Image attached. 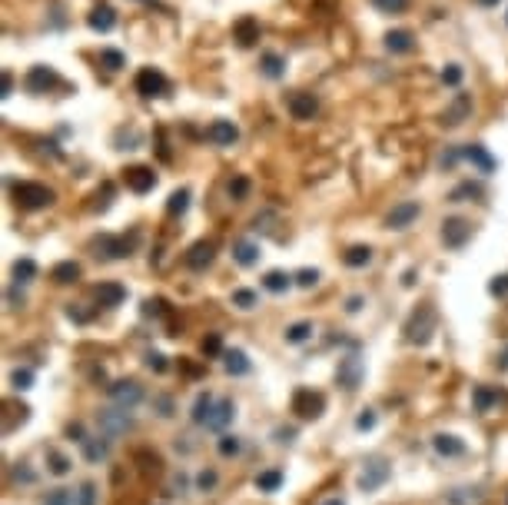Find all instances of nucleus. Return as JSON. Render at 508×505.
I'll return each mask as SVG.
<instances>
[{
    "mask_svg": "<svg viewBox=\"0 0 508 505\" xmlns=\"http://www.w3.org/2000/svg\"><path fill=\"white\" fill-rule=\"evenodd\" d=\"M435 323H439V316H435L432 306H419V309L412 313V319L406 323V336H409V342H419V346H425V342L432 339Z\"/></svg>",
    "mask_w": 508,
    "mask_h": 505,
    "instance_id": "1",
    "label": "nucleus"
},
{
    "mask_svg": "<svg viewBox=\"0 0 508 505\" xmlns=\"http://www.w3.org/2000/svg\"><path fill=\"white\" fill-rule=\"evenodd\" d=\"M13 200L24 210H43L53 203V189L43 183H13Z\"/></svg>",
    "mask_w": 508,
    "mask_h": 505,
    "instance_id": "2",
    "label": "nucleus"
},
{
    "mask_svg": "<svg viewBox=\"0 0 508 505\" xmlns=\"http://www.w3.org/2000/svg\"><path fill=\"white\" fill-rule=\"evenodd\" d=\"M326 409V396L316 389H296L292 392V412L299 419H319Z\"/></svg>",
    "mask_w": 508,
    "mask_h": 505,
    "instance_id": "3",
    "label": "nucleus"
},
{
    "mask_svg": "<svg viewBox=\"0 0 508 505\" xmlns=\"http://www.w3.org/2000/svg\"><path fill=\"white\" fill-rule=\"evenodd\" d=\"M166 90H170V83H166L163 70H156V67H143L140 74H137V93L146 97V100H153V97H166Z\"/></svg>",
    "mask_w": 508,
    "mask_h": 505,
    "instance_id": "4",
    "label": "nucleus"
},
{
    "mask_svg": "<svg viewBox=\"0 0 508 505\" xmlns=\"http://www.w3.org/2000/svg\"><path fill=\"white\" fill-rule=\"evenodd\" d=\"M472 240V223L462 220V216H448L442 220V243L448 250H462L465 243Z\"/></svg>",
    "mask_w": 508,
    "mask_h": 505,
    "instance_id": "5",
    "label": "nucleus"
},
{
    "mask_svg": "<svg viewBox=\"0 0 508 505\" xmlns=\"http://www.w3.org/2000/svg\"><path fill=\"white\" fill-rule=\"evenodd\" d=\"M110 399H114V405H120V409H133V405L143 403V386L137 382V379H120V382H114L110 386Z\"/></svg>",
    "mask_w": 508,
    "mask_h": 505,
    "instance_id": "6",
    "label": "nucleus"
},
{
    "mask_svg": "<svg viewBox=\"0 0 508 505\" xmlns=\"http://www.w3.org/2000/svg\"><path fill=\"white\" fill-rule=\"evenodd\" d=\"M422 216V206L416 200H402L395 203L392 210L385 213V229H409L416 220Z\"/></svg>",
    "mask_w": 508,
    "mask_h": 505,
    "instance_id": "7",
    "label": "nucleus"
},
{
    "mask_svg": "<svg viewBox=\"0 0 508 505\" xmlns=\"http://www.w3.org/2000/svg\"><path fill=\"white\" fill-rule=\"evenodd\" d=\"M57 83H60V74H57L53 67H43V63L30 67L27 76H24V87L30 90V93H50Z\"/></svg>",
    "mask_w": 508,
    "mask_h": 505,
    "instance_id": "8",
    "label": "nucleus"
},
{
    "mask_svg": "<svg viewBox=\"0 0 508 505\" xmlns=\"http://www.w3.org/2000/svg\"><path fill=\"white\" fill-rule=\"evenodd\" d=\"M389 482V462H382V459H372L362 472H359V489L362 492H376Z\"/></svg>",
    "mask_w": 508,
    "mask_h": 505,
    "instance_id": "9",
    "label": "nucleus"
},
{
    "mask_svg": "<svg viewBox=\"0 0 508 505\" xmlns=\"http://www.w3.org/2000/svg\"><path fill=\"white\" fill-rule=\"evenodd\" d=\"M286 107H289V114L296 120H313L319 114V97L316 93H306V90H296V93H289Z\"/></svg>",
    "mask_w": 508,
    "mask_h": 505,
    "instance_id": "10",
    "label": "nucleus"
},
{
    "mask_svg": "<svg viewBox=\"0 0 508 505\" xmlns=\"http://www.w3.org/2000/svg\"><path fill=\"white\" fill-rule=\"evenodd\" d=\"M472 93H455L452 97V103L445 107V114H442V126H458V123H465L472 116Z\"/></svg>",
    "mask_w": 508,
    "mask_h": 505,
    "instance_id": "11",
    "label": "nucleus"
},
{
    "mask_svg": "<svg viewBox=\"0 0 508 505\" xmlns=\"http://www.w3.org/2000/svg\"><path fill=\"white\" fill-rule=\"evenodd\" d=\"M336 379H339V386L345 392L359 389V382H362V359L359 356H345L343 363H339V369H336Z\"/></svg>",
    "mask_w": 508,
    "mask_h": 505,
    "instance_id": "12",
    "label": "nucleus"
},
{
    "mask_svg": "<svg viewBox=\"0 0 508 505\" xmlns=\"http://www.w3.org/2000/svg\"><path fill=\"white\" fill-rule=\"evenodd\" d=\"M100 429L107 439H114V436H120V432L130 429V416L127 409H120V405H114V409H103L100 412Z\"/></svg>",
    "mask_w": 508,
    "mask_h": 505,
    "instance_id": "13",
    "label": "nucleus"
},
{
    "mask_svg": "<svg viewBox=\"0 0 508 505\" xmlns=\"http://www.w3.org/2000/svg\"><path fill=\"white\" fill-rule=\"evenodd\" d=\"M213 260H217V243H213V240H200V243H193L190 250H186V266H190V269H196V273H200V269H206Z\"/></svg>",
    "mask_w": 508,
    "mask_h": 505,
    "instance_id": "14",
    "label": "nucleus"
},
{
    "mask_svg": "<svg viewBox=\"0 0 508 505\" xmlns=\"http://www.w3.org/2000/svg\"><path fill=\"white\" fill-rule=\"evenodd\" d=\"M123 180H127V187L133 189V193H150V189L156 187V173H153L150 166H127Z\"/></svg>",
    "mask_w": 508,
    "mask_h": 505,
    "instance_id": "15",
    "label": "nucleus"
},
{
    "mask_svg": "<svg viewBox=\"0 0 508 505\" xmlns=\"http://www.w3.org/2000/svg\"><path fill=\"white\" fill-rule=\"evenodd\" d=\"M206 137H210V143H217V147H233L240 140V130H236L233 120H213L210 130H206Z\"/></svg>",
    "mask_w": 508,
    "mask_h": 505,
    "instance_id": "16",
    "label": "nucleus"
},
{
    "mask_svg": "<svg viewBox=\"0 0 508 505\" xmlns=\"http://www.w3.org/2000/svg\"><path fill=\"white\" fill-rule=\"evenodd\" d=\"M233 40L240 43L242 50L253 47L256 40H259V20H256V17H240V20L233 24Z\"/></svg>",
    "mask_w": 508,
    "mask_h": 505,
    "instance_id": "17",
    "label": "nucleus"
},
{
    "mask_svg": "<svg viewBox=\"0 0 508 505\" xmlns=\"http://www.w3.org/2000/svg\"><path fill=\"white\" fill-rule=\"evenodd\" d=\"M462 156H465L472 166H479V173H492V170H495V156L485 150L482 143H465V147H462Z\"/></svg>",
    "mask_w": 508,
    "mask_h": 505,
    "instance_id": "18",
    "label": "nucleus"
},
{
    "mask_svg": "<svg viewBox=\"0 0 508 505\" xmlns=\"http://www.w3.org/2000/svg\"><path fill=\"white\" fill-rule=\"evenodd\" d=\"M87 24H90V30H97V34H110V30L116 27V11L110 7V4H100V7L90 11Z\"/></svg>",
    "mask_w": 508,
    "mask_h": 505,
    "instance_id": "19",
    "label": "nucleus"
},
{
    "mask_svg": "<svg viewBox=\"0 0 508 505\" xmlns=\"http://www.w3.org/2000/svg\"><path fill=\"white\" fill-rule=\"evenodd\" d=\"M432 449L442 459H455V455H465V442L458 439V436H452V432H439L432 439Z\"/></svg>",
    "mask_w": 508,
    "mask_h": 505,
    "instance_id": "20",
    "label": "nucleus"
},
{
    "mask_svg": "<svg viewBox=\"0 0 508 505\" xmlns=\"http://www.w3.org/2000/svg\"><path fill=\"white\" fill-rule=\"evenodd\" d=\"M385 50L389 53H412L416 50V34H412V30H389V34H385Z\"/></svg>",
    "mask_w": 508,
    "mask_h": 505,
    "instance_id": "21",
    "label": "nucleus"
},
{
    "mask_svg": "<svg viewBox=\"0 0 508 505\" xmlns=\"http://www.w3.org/2000/svg\"><path fill=\"white\" fill-rule=\"evenodd\" d=\"M123 299H127V290H123L120 283H100V286H97V303L107 306V309L120 306Z\"/></svg>",
    "mask_w": 508,
    "mask_h": 505,
    "instance_id": "22",
    "label": "nucleus"
},
{
    "mask_svg": "<svg viewBox=\"0 0 508 505\" xmlns=\"http://www.w3.org/2000/svg\"><path fill=\"white\" fill-rule=\"evenodd\" d=\"M259 74L269 76V80H282V76H286V60H282L280 53L266 50L259 57Z\"/></svg>",
    "mask_w": 508,
    "mask_h": 505,
    "instance_id": "23",
    "label": "nucleus"
},
{
    "mask_svg": "<svg viewBox=\"0 0 508 505\" xmlns=\"http://www.w3.org/2000/svg\"><path fill=\"white\" fill-rule=\"evenodd\" d=\"M233 416H236V405L229 403V399H219V403L213 405V416L206 422V429H226L229 422H233Z\"/></svg>",
    "mask_w": 508,
    "mask_h": 505,
    "instance_id": "24",
    "label": "nucleus"
},
{
    "mask_svg": "<svg viewBox=\"0 0 508 505\" xmlns=\"http://www.w3.org/2000/svg\"><path fill=\"white\" fill-rule=\"evenodd\" d=\"M80 273H83V269H80V263L64 260V263H57L50 269V279H53V283H60V286H67V283H76V279H80Z\"/></svg>",
    "mask_w": 508,
    "mask_h": 505,
    "instance_id": "25",
    "label": "nucleus"
},
{
    "mask_svg": "<svg viewBox=\"0 0 508 505\" xmlns=\"http://www.w3.org/2000/svg\"><path fill=\"white\" fill-rule=\"evenodd\" d=\"M223 366H226L229 376H246L249 372V359H246L242 349H226L223 353Z\"/></svg>",
    "mask_w": 508,
    "mask_h": 505,
    "instance_id": "26",
    "label": "nucleus"
},
{
    "mask_svg": "<svg viewBox=\"0 0 508 505\" xmlns=\"http://www.w3.org/2000/svg\"><path fill=\"white\" fill-rule=\"evenodd\" d=\"M107 455H110V439H107V436H97V439H83V459H87V462H103V459H107Z\"/></svg>",
    "mask_w": 508,
    "mask_h": 505,
    "instance_id": "27",
    "label": "nucleus"
},
{
    "mask_svg": "<svg viewBox=\"0 0 508 505\" xmlns=\"http://www.w3.org/2000/svg\"><path fill=\"white\" fill-rule=\"evenodd\" d=\"M233 260L240 266H256L259 263V246H256L253 240H240L233 246Z\"/></svg>",
    "mask_w": 508,
    "mask_h": 505,
    "instance_id": "28",
    "label": "nucleus"
},
{
    "mask_svg": "<svg viewBox=\"0 0 508 505\" xmlns=\"http://www.w3.org/2000/svg\"><path fill=\"white\" fill-rule=\"evenodd\" d=\"M445 502L448 505H479L482 502V489L479 485H465V489H452V492L445 495Z\"/></svg>",
    "mask_w": 508,
    "mask_h": 505,
    "instance_id": "29",
    "label": "nucleus"
},
{
    "mask_svg": "<svg viewBox=\"0 0 508 505\" xmlns=\"http://www.w3.org/2000/svg\"><path fill=\"white\" fill-rule=\"evenodd\" d=\"M213 396H210V392H200V396H196V403H193V422H196V426H206V422H210V416H213Z\"/></svg>",
    "mask_w": 508,
    "mask_h": 505,
    "instance_id": "30",
    "label": "nucleus"
},
{
    "mask_svg": "<svg viewBox=\"0 0 508 505\" xmlns=\"http://www.w3.org/2000/svg\"><path fill=\"white\" fill-rule=\"evenodd\" d=\"M452 203H465V200H482V183H472V180H465V183H458L455 189H452V196H448Z\"/></svg>",
    "mask_w": 508,
    "mask_h": 505,
    "instance_id": "31",
    "label": "nucleus"
},
{
    "mask_svg": "<svg viewBox=\"0 0 508 505\" xmlns=\"http://www.w3.org/2000/svg\"><path fill=\"white\" fill-rule=\"evenodd\" d=\"M263 286L269 292H286L292 286V276L289 273H282V269H269L266 276H263Z\"/></svg>",
    "mask_w": 508,
    "mask_h": 505,
    "instance_id": "32",
    "label": "nucleus"
},
{
    "mask_svg": "<svg viewBox=\"0 0 508 505\" xmlns=\"http://www.w3.org/2000/svg\"><path fill=\"white\" fill-rule=\"evenodd\" d=\"M343 263L352 266V269L369 266V263H372V250H369V246H349V250L343 252Z\"/></svg>",
    "mask_w": 508,
    "mask_h": 505,
    "instance_id": "33",
    "label": "nucleus"
},
{
    "mask_svg": "<svg viewBox=\"0 0 508 505\" xmlns=\"http://www.w3.org/2000/svg\"><path fill=\"white\" fill-rule=\"evenodd\" d=\"M498 399H502V396H498V389H488V386H479V389L472 392V405H475L479 412L492 409V405H495Z\"/></svg>",
    "mask_w": 508,
    "mask_h": 505,
    "instance_id": "34",
    "label": "nucleus"
},
{
    "mask_svg": "<svg viewBox=\"0 0 508 505\" xmlns=\"http://www.w3.org/2000/svg\"><path fill=\"white\" fill-rule=\"evenodd\" d=\"M280 485H282V472H280V469H266V472H259V476H256V489H259V492H276Z\"/></svg>",
    "mask_w": 508,
    "mask_h": 505,
    "instance_id": "35",
    "label": "nucleus"
},
{
    "mask_svg": "<svg viewBox=\"0 0 508 505\" xmlns=\"http://www.w3.org/2000/svg\"><path fill=\"white\" fill-rule=\"evenodd\" d=\"M100 67H107L110 74H116V70H123L127 67V57L120 50H114V47H103L100 50Z\"/></svg>",
    "mask_w": 508,
    "mask_h": 505,
    "instance_id": "36",
    "label": "nucleus"
},
{
    "mask_svg": "<svg viewBox=\"0 0 508 505\" xmlns=\"http://www.w3.org/2000/svg\"><path fill=\"white\" fill-rule=\"evenodd\" d=\"M186 206H190V189H177V193L170 196V203H166V213L179 216V213H186Z\"/></svg>",
    "mask_w": 508,
    "mask_h": 505,
    "instance_id": "37",
    "label": "nucleus"
},
{
    "mask_svg": "<svg viewBox=\"0 0 508 505\" xmlns=\"http://www.w3.org/2000/svg\"><path fill=\"white\" fill-rule=\"evenodd\" d=\"M34 276H37V263L34 260H17L13 263V279L17 283H30Z\"/></svg>",
    "mask_w": 508,
    "mask_h": 505,
    "instance_id": "38",
    "label": "nucleus"
},
{
    "mask_svg": "<svg viewBox=\"0 0 508 505\" xmlns=\"http://www.w3.org/2000/svg\"><path fill=\"white\" fill-rule=\"evenodd\" d=\"M233 306H240V309H256V306H259V292L256 290H236L233 292Z\"/></svg>",
    "mask_w": 508,
    "mask_h": 505,
    "instance_id": "39",
    "label": "nucleus"
},
{
    "mask_svg": "<svg viewBox=\"0 0 508 505\" xmlns=\"http://www.w3.org/2000/svg\"><path fill=\"white\" fill-rule=\"evenodd\" d=\"M313 336V323H292L286 329V342H306Z\"/></svg>",
    "mask_w": 508,
    "mask_h": 505,
    "instance_id": "40",
    "label": "nucleus"
},
{
    "mask_svg": "<svg viewBox=\"0 0 508 505\" xmlns=\"http://www.w3.org/2000/svg\"><path fill=\"white\" fill-rule=\"evenodd\" d=\"M47 466H50L53 476H67L70 472V459L64 452H47Z\"/></svg>",
    "mask_w": 508,
    "mask_h": 505,
    "instance_id": "41",
    "label": "nucleus"
},
{
    "mask_svg": "<svg viewBox=\"0 0 508 505\" xmlns=\"http://www.w3.org/2000/svg\"><path fill=\"white\" fill-rule=\"evenodd\" d=\"M217 449H219V455H226V459H229V455H240L242 442L236 439V436H229V432H223V436H219V445H217Z\"/></svg>",
    "mask_w": 508,
    "mask_h": 505,
    "instance_id": "42",
    "label": "nucleus"
},
{
    "mask_svg": "<svg viewBox=\"0 0 508 505\" xmlns=\"http://www.w3.org/2000/svg\"><path fill=\"white\" fill-rule=\"evenodd\" d=\"M217 482H219L217 472H213V469H203V472L196 476V489H200V492H213V489H217Z\"/></svg>",
    "mask_w": 508,
    "mask_h": 505,
    "instance_id": "43",
    "label": "nucleus"
},
{
    "mask_svg": "<svg viewBox=\"0 0 508 505\" xmlns=\"http://www.w3.org/2000/svg\"><path fill=\"white\" fill-rule=\"evenodd\" d=\"M462 76H465V70H462L458 63H448V67L442 70V83H445V87H458V83H462Z\"/></svg>",
    "mask_w": 508,
    "mask_h": 505,
    "instance_id": "44",
    "label": "nucleus"
},
{
    "mask_svg": "<svg viewBox=\"0 0 508 505\" xmlns=\"http://www.w3.org/2000/svg\"><path fill=\"white\" fill-rule=\"evenodd\" d=\"M246 193H249V180L246 177L229 180V196H233V200H246Z\"/></svg>",
    "mask_w": 508,
    "mask_h": 505,
    "instance_id": "45",
    "label": "nucleus"
},
{
    "mask_svg": "<svg viewBox=\"0 0 508 505\" xmlns=\"http://www.w3.org/2000/svg\"><path fill=\"white\" fill-rule=\"evenodd\" d=\"M11 382H13V389H30V382H34V372H30V369H13V372H11Z\"/></svg>",
    "mask_w": 508,
    "mask_h": 505,
    "instance_id": "46",
    "label": "nucleus"
},
{
    "mask_svg": "<svg viewBox=\"0 0 508 505\" xmlns=\"http://www.w3.org/2000/svg\"><path fill=\"white\" fill-rule=\"evenodd\" d=\"M382 13H402L409 7V0H372Z\"/></svg>",
    "mask_w": 508,
    "mask_h": 505,
    "instance_id": "47",
    "label": "nucleus"
},
{
    "mask_svg": "<svg viewBox=\"0 0 508 505\" xmlns=\"http://www.w3.org/2000/svg\"><path fill=\"white\" fill-rule=\"evenodd\" d=\"M296 283H299L303 290H313L319 283V269H299V273H296Z\"/></svg>",
    "mask_w": 508,
    "mask_h": 505,
    "instance_id": "48",
    "label": "nucleus"
},
{
    "mask_svg": "<svg viewBox=\"0 0 508 505\" xmlns=\"http://www.w3.org/2000/svg\"><path fill=\"white\" fill-rule=\"evenodd\" d=\"M200 349H203V356H223V339L213 332V336H206V339H203V346H200Z\"/></svg>",
    "mask_w": 508,
    "mask_h": 505,
    "instance_id": "49",
    "label": "nucleus"
},
{
    "mask_svg": "<svg viewBox=\"0 0 508 505\" xmlns=\"http://www.w3.org/2000/svg\"><path fill=\"white\" fill-rule=\"evenodd\" d=\"M43 505H74V495H70V489H53Z\"/></svg>",
    "mask_w": 508,
    "mask_h": 505,
    "instance_id": "50",
    "label": "nucleus"
},
{
    "mask_svg": "<svg viewBox=\"0 0 508 505\" xmlns=\"http://www.w3.org/2000/svg\"><path fill=\"white\" fill-rule=\"evenodd\" d=\"M488 292H492V296H498V299H505V296H508V273H505V276L492 279V283H488Z\"/></svg>",
    "mask_w": 508,
    "mask_h": 505,
    "instance_id": "51",
    "label": "nucleus"
},
{
    "mask_svg": "<svg viewBox=\"0 0 508 505\" xmlns=\"http://www.w3.org/2000/svg\"><path fill=\"white\" fill-rule=\"evenodd\" d=\"M97 502V485L93 482H83L80 485V505H93Z\"/></svg>",
    "mask_w": 508,
    "mask_h": 505,
    "instance_id": "52",
    "label": "nucleus"
},
{
    "mask_svg": "<svg viewBox=\"0 0 508 505\" xmlns=\"http://www.w3.org/2000/svg\"><path fill=\"white\" fill-rule=\"evenodd\" d=\"M372 426H376V409H362V416L356 419V429H372Z\"/></svg>",
    "mask_w": 508,
    "mask_h": 505,
    "instance_id": "53",
    "label": "nucleus"
},
{
    "mask_svg": "<svg viewBox=\"0 0 508 505\" xmlns=\"http://www.w3.org/2000/svg\"><path fill=\"white\" fill-rule=\"evenodd\" d=\"M458 160H465V156H462V150H448V153H442L439 166H442V170H452V166H455Z\"/></svg>",
    "mask_w": 508,
    "mask_h": 505,
    "instance_id": "54",
    "label": "nucleus"
},
{
    "mask_svg": "<svg viewBox=\"0 0 508 505\" xmlns=\"http://www.w3.org/2000/svg\"><path fill=\"white\" fill-rule=\"evenodd\" d=\"M146 366H150L153 372H166V356H160V353H146Z\"/></svg>",
    "mask_w": 508,
    "mask_h": 505,
    "instance_id": "55",
    "label": "nucleus"
},
{
    "mask_svg": "<svg viewBox=\"0 0 508 505\" xmlns=\"http://www.w3.org/2000/svg\"><path fill=\"white\" fill-rule=\"evenodd\" d=\"M362 309V296H349L345 299V313H359Z\"/></svg>",
    "mask_w": 508,
    "mask_h": 505,
    "instance_id": "56",
    "label": "nucleus"
},
{
    "mask_svg": "<svg viewBox=\"0 0 508 505\" xmlns=\"http://www.w3.org/2000/svg\"><path fill=\"white\" fill-rule=\"evenodd\" d=\"M11 90H13V74L4 70V97H11Z\"/></svg>",
    "mask_w": 508,
    "mask_h": 505,
    "instance_id": "57",
    "label": "nucleus"
},
{
    "mask_svg": "<svg viewBox=\"0 0 508 505\" xmlns=\"http://www.w3.org/2000/svg\"><path fill=\"white\" fill-rule=\"evenodd\" d=\"M292 436H296L292 429H280L276 432V442H292Z\"/></svg>",
    "mask_w": 508,
    "mask_h": 505,
    "instance_id": "58",
    "label": "nucleus"
},
{
    "mask_svg": "<svg viewBox=\"0 0 508 505\" xmlns=\"http://www.w3.org/2000/svg\"><path fill=\"white\" fill-rule=\"evenodd\" d=\"M498 366H502V369H508V349H505V353H502V356H498Z\"/></svg>",
    "mask_w": 508,
    "mask_h": 505,
    "instance_id": "59",
    "label": "nucleus"
},
{
    "mask_svg": "<svg viewBox=\"0 0 508 505\" xmlns=\"http://www.w3.org/2000/svg\"><path fill=\"white\" fill-rule=\"evenodd\" d=\"M322 505H345V502H343V499H326Z\"/></svg>",
    "mask_w": 508,
    "mask_h": 505,
    "instance_id": "60",
    "label": "nucleus"
},
{
    "mask_svg": "<svg viewBox=\"0 0 508 505\" xmlns=\"http://www.w3.org/2000/svg\"><path fill=\"white\" fill-rule=\"evenodd\" d=\"M479 4H482V7H495L498 0H479Z\"/></svg>",
    "mask_w": 508,
    "mask_h": 505,
    "instance_id": "61",
    "label": "nucleus"
},
{
    "mask_svg": "<svg viewBox=\"0 0 508 505\" xmlns=\"http://www.w3.org/2000/svg\"><path fill=\"white\" fill-rule=\"evenodd\" d=\"M505 505H508V499H505Z\"/></svg>",
    "mask_w": 508,
    "mask_h": 505,
    "instance_id": "62",
    "label": "nucleus"
}]
</instances>
